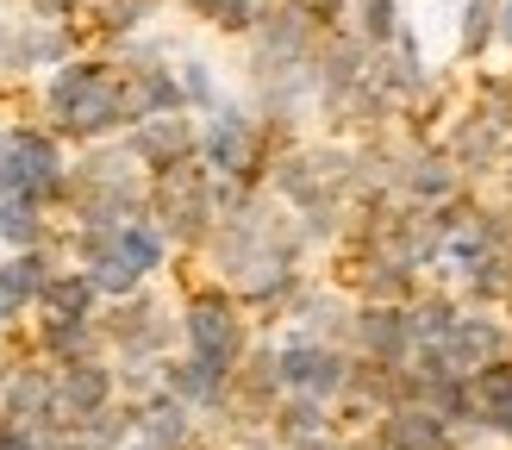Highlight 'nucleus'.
Masks as SVG:
<instances>
[{
    "instance_id": "nucleus-3",
    "label": "nucleus",
    "mask_w": 512,
    "mask_h": 450,
    "mask_svg": "<svg viewBox=\"0 0 512 450\" xmlns=\"http://www.w3.org/2000/svg\"><path fill=\"white\" fill-rule=\"evenodd\" d=\"M275 375H281V382H288L294 394H313V400H319V394H338V382H344V363L331 357L325 344L300 338V344H288V350L275 357Z\"/></svg>"
},
{
    "instance_id": "nucleus-7",
    "label": "nucleus",
    "mask_w": 512,
    "mask_h": 450,
    "mask_svg": "<svg viewBox=\"0 0 512 450\" xmlns=\"http://www.w3.org/2000/svg\"><path fill=\"white\" fill-rule=\"evenodd\" d=\"M38 232H44V219H38V194H25V188H19V194L0 200V238H7V244L32 250Z\"/></svg>"
},
{
    "instance_id": "nucleus-21",
    "label": "nucleus",
    "mask_w": 512,
    "mask_h": 450,
    "mask_svg": "<svg viewBox=\"0 0 512 450\" xmlns=\"http://www.w3.org/2000/svg\"><path fill=\"white\" fill-rule=\"evenodd\" d=\"M0 450H38V438L25 425H13V432H0Z\"/></svg>"
},
{
    "instance_id": "nucleus-9",
    "label": "nucleus",
    "mask_w": 512,
    "mask_h": 450,
    "mask_svg": "<svg viewBox=\"0 0 512 450\" xmlns=\"http://www.w3.org/2000/svg\"><path fill=\"white\" fill-rule=\"evenodd\" d=\"M38 300H44L50 313H63V319H82L88 300H94V275H88V269H82V275H50Z\"/></svg>"
},
{
    "instance_id": "nucleus-14",
    "label": "nucleus",
    "mask_w": 512,
    "mask_h": 450,
    "mask_svg": "<svg viewBox=\"0 0 512 450\" xmlns=\"http://www.w3.org/2000/svg\"><path fill=\"white\" fill-rule=\"evenodd\" d=\"M219 375L225 369H213L207 357H194V363L169 369V388H175V400H219Z\"/></svg>"
},
{
    "instance_id": "nucleus-10",
    "label": "nucleus",
    "mask_w": 512,
    "mask_h": 450,
    "mask_svg": "<svg viewBox=\"0 0 512 450\" xmlns=\"http://www.w3.org/2000/svg\"><path fill=\"white\" fill-rule=\"evenodd\" d=\"M444 344H450V357H456V363H469V369H475V363H488L494 350H500V332H494L488 319H463V325H450V338H444Z\"/></svg>"
},
{
    "instance_id": "nucleus-1",
    "label": "nucleus",
    "mask_w": 512,
    "mask_h": 450,
    "mask_svg": "<svg viewBox=\"0 0 512 450\" xmlns=\"http://www.w3.org/2000/svg\"><path fill=\"white\" fill-rule=\"evenodd\" d=\"M125 107H132V88L113 82L100 63H69V69H57V82H50V113L82 138L113 132L125 119Z\"/></svg>"
},
{
    "instance_id": "nucleus-17",
    "label": "nucleus",
    "mask_w": 512,
    "mask_h": 450,
    "mask_svg": "<svg viewBox=\"0 0 512 450\" xmlns=\"http://www.w3.org/2000/svg\"><path fill=\"white\" fill-rule=\"evenodd\" d=\"M363 38L381 44V50L400 38V7H394V0H363Z\"/></svg>"
},
{
    "instance_id": "nucleus-6",
    "label": "nucleus",
    "mask_w": 512,
    "mask_h": 450,
    "mask_svg": "<svg viewBox=\"0 0 512 450\" xmlns=\"http://www.w3.org/2000/svg\"><path fill=\"white\" fill-rule=\"evenodd\" d=\"M381 444L388 450H438L444 444V419L438 413H394L381 425Z\"/></svg>"
},
{
    "instance_id": "nucleus-20",
    "label": "nucleus",
    "mask_w": 512,
    "mask_h": 450,
    "mask_svg": "<svg viewBox=\"0 0 512 450\" xmlns=\"http://www.w3.org/2000/svg\"><path fill=\"white\" fill-rule=\"evenodd\" d=\"M25 182H19V163H13V150L7 144H0V200H7V194H19Z\"/></svg>"
},
{
    "instance_id": "nucleus-13",
    "label": "nucleus",
    "mask_w": 512,
    "mask_h": 450,
    "mask_svg": "<svg viewBox=\"0 0 512 450\" xmlns=\"http://www.w3.org/2000/svg\"><path fill=\"white\" fill-rule=\"evenodd\" d=\"M132 150L150 157V163H169V157H182V150H188V125L182 119H157V125H144V132L132 138Z\"/></svg>"
},
{
    "instance_id": "nucleus-15",
    "label": "nucleus",
    "mask_w": 512,
    "mask_h": 450,
    "mask_svg": "<svg viewBox=\"0 0 512 450\" xmlns=\"http://www.w3.org/2000/svg\"><path fill=\"white\" fill-rule=\"evenodd\" d=\"M363 344L375 350V357H400V350L413 344V332H400L394 313H369V319H363Z\"/></svg>"
},
{
    "instance_id": "nucleus-5",
    "label": "nucleus",
    "mask_w": 512,
    "mask_h": 450,
    "mask_svg": "<svg viewBox=\"0 0 512 450\" xmlns=\"http://www.w3.org/2000/svg\"><path fill=\"white\" fill-rule=\"evenodd\" d=\"M207 157H213V169H244V157H250V119L244 113H219L213 125H207Z\"/></svg>"
},
{
    "instance_id": "nucleus-12",
    "label": "nucleus",
    "mask_w": 512,
    "mask_h": 450,
    "mask_svg": "<svg viewBox=\"0 0 512 450\" xmlns=\"http://www.w3.org/2000/svg\"><path fill=\"white\" fill-rule=\"evenodd\" d=\"M182 438H188L182 407H175V400H157V407L144 413V444L138 450H182Z\"/></svg>"
},
{
    "instance_id": "nucleus-2",
    "label": "nucleus",
    "mask_w": 512,
    "mask_h": 450,
    "mask_svg": "<svg viewBox=\"0 0 512 450\" xmlns=\"http://www.w3.org/2000/svg\"><path fill=\"white\" fill-rule=\"evenodd\" d=\"M188 350L194 357H207L213 369H232V357L244 350V332H238V319H232V307L225 300H194L188 307Z\"/></svg>"
},
{
    "instance_id": "nucleus-18",
    "label": "nucleus",
    "mask_w": 512,
    "mask_h": 450,
    "mask_svg": "<svg viewBox=\"0 0 512 450\" xmlns=\"http://www.w3.org/2000/svg\"><path fill=\"white\" fill-rule=\"evenodd\" d=\"M182 94L194 100V107H219V88H213V69H207V63H188V69H182Z\"/></svg>"
},
{
    "instance_id": "nucleus-19",
    "label": "nucleus",
    "mask_w": 512,
    "mask_h": 450,
    "mask_svg": "<svg viewBox=\"0 0 512 450\" xmlns=\"http://www.w3.org/2000/svg\"><path fill=\"white\" fill-rule=\"evenodd\" d=\"M44 400H50V388L38 382V375H13V388H7V407L13 413H38Z\"/></svg>"
},
{
    "instance_id": "nucleus-23",
    "label": "nucleus",
    "mask_w": 512,
    "mask_h": 450,
    "mask_svg": "<svg viewBox=\"0 0 512 450\" xmlns=\"http://www.w3.org/2000/svg\"><path fill=\"white\" fill-rule=\"evenodd\" d=\"M194 7H200V0H194Z\"/></svg>"
},
{
    "instance_id": "nucleus-4",
    "label": "nucleus",
    "mask_w": 512,
    "mask_h": 450,
    "mask_svg": "<svg viewBox=\"0 0 512 450\" xmlns=\"http://www.w3.org/2000/svg\"><path fill=\"white\" fill-rule=\"evenodd\" d=\"M7 150H13V163H19V182H25V194H57L63 188V163H57V144H50L44 132H13L7 138Z\"/></svg>"
},
{
    "instance_id": "nucleus-22",
    "label": "nucleus",
    "mask_w": 512,
    "mask_h": 450,
    "mask_svg": "<svg viewBox=\"0 0 512 450\" xmlns=\"http://www.w3.org/2000/svg\"><path fill=\"white\" fill-rule=\"evenodd\" d=\"M500 32L512 38V0H500Z\"/></svg>"
},
{
    "instance_id": "nucleus-11",
    "label": "nucleus",
    "mask_w": 512,
    "mask_h": 450,
    "mask_svg": "<svg viewBox=\"0 0 512 450\" xmlns=\"http://www.w3.org/2000/svg\"><path fill=\"white\" fill-rule=\"evenodd\" d=\"M113 250H119V257L132 263L138 275H150V269L163 263V238L150 232V225H113Z\"/></svg>"
},
{
    "instance_id": "nucleus-16",
    "label": "nucleus",
    "mask_w": 512,
    "mask_h": 450,
    "mask_svg": "<svg viewBox=\"0 0 512 450\" xmlns=\"http://www.w3.org/2000/svg\"><path fill=\"white\" fill-rule=\"evenodd\" d=\"M494 32H500V0H469V13H463V50L494 44Z\"/></svg>"
},
{
    "instance_id": "nucleus-8",
    "label": "nucleus",
    "mask_w": 512,
    "mask_h": 450,
    "mask_svg": "<svg viewBox=\"0 0 512 450\" xmlns=\"http://www.w3.org/2000/svg\"><path fill=\"white\" fill-rule=\"evenodd\" d=\"M63 407L69 413H100L107 407V369H94V363H75L69 375H63Z\"/></svg>"
}]
</instances>
